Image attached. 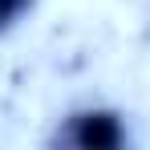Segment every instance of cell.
<instances>
[{
	"instance_id": "obj_1",
	"label": "cell",
	"mask_w": 150,
	"mask_h": 150,
	"mask_svg": "<svg viewBox=\"0 0 150 150\" xmlns=\"http://www.w3.org/2000/svg\"><path fill=\"white\" fill-rule=\"evenodd\" d=\"M53 142L77 146V150H118V146L130 142V130H126L122 114L89 105V110H73L65 122L57 126V138Z\"/></svg>"
},
{
	"instance_id": "obj_2",
	"label": "cell",
	"mask_w": 150,
	"mask_h": 150,
	"mask_svg": "<svg viewBox=\"0 0 150 150\" xmlns=\"http://www.w3.org/2000/svg\"><path fill=\"white\" fill-rule=\"evenodd\" d=\"M28 12H33V0H0V37L12 33Z\"/></svg>"
}]
</instances>
